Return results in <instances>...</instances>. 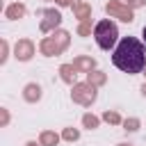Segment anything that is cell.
Returning a JSON list of instances; mask_svg holds the SVG:
<instances>
[{
    "label": "cell",
    "mask_w": 146,
    "mask_h": 146,
    "mask_svg": "<svg viewBox=\"0 0 146 146\" xmlns=\"http://www.w3.org/2000/svg\"><path fill=\"white\" fill-rule=\"evenodd\" d=\"M16 57L18 59H30L32 57V43L30 41H18L16 43Z\"/></svg>",
    "instance_id": "277c9868"
},
{
    "label": "cell",
    "mask_w": 146,
    "mask_h": 146,
    "mask_svg": "<svg viewBox=\"0 0 146 146\" xmlns=\"http://www.w3.org/2000/svg\"><path fill=\"white\" fill-rule=\"evenodd\" d=\"M94 87H87V84H80V87H75V91H73V98L78 100V103H91L94 100Z\"/></svg>",
    "instance_id": "3957f363"
},
{
    "label": "cell",
    "mask_w": 146,
    "mask_h": 146,
    "mask_svg": "<svg viewBox=\"0 0 146 146\" xmlns=\"http://www.w3.org/2000/svg\"><path fill=\"white\" fill-rule=\"evenodd\" d=\"M105 119H107V121H112V123H116V121H119V116H116V114H105Z\"/></svg>",
    "instance_id": "8fae6325"
},
{
    "label": "cell",
    "mask_w": 146,
    "mask_h": 146,
    "mask_svg": "<svg viewBox=\"0 0 146 146\" xmlns=\"http://www.w3.org/2000/svg\"><path fill=\"white\" fill-rule=\"evenodd\" d=\"M27 146H36V144H34V141H32V144H27Z\"/></svg>",
    "instance_id": "5bb4252c"
},
{
    "label": "cell",
    "mask_w": 146,
    "mask_h": 146,
    "mask_svg": "<svg viewBox=\"0 0 146 146\" xmlns=\"http://www.w3.org/2000/svg\"><path fill=\"white\" fill-rule=\"evenodd\" d=\"M107 11H110V14L121 16V21H125V23H128V21H132L130 11H128V9H123V7H121V5H116V2H110V5H107Z\"/></svg>",
    "instance_id": "5b68a950"
},
{
    "label": "cell",
    "mask_w": 146,
    "mask_h": 146,
    "mask_svg": "<svg viewBox=\"0 0 146 146\" xmlns=\"http://www.w3.org/2000/svg\"><path fill=\"white\" fill-rule=\"evenodd\" d=\"M64 137H66V139H75V137H78V132H75V130H66V132H64Z\"/></svg>",
    "instance_id": "30bf717a"
},
{
    "label": "cell",
    "mask_w": 146,
    "mask_h": 146,
    "mask_svg": "<svg viewBox=\"0 0 146 146\" xmlns=\"http://www.w3.org/2000/svg\"><path fill=\"white\" fill-rule=\"evenodd\" d=\"M94 39L98 43V48L103 50H112L116 46V39H119V27L114 21L105 18V21H98L94 25Z\"/></svg>",
    "instance_id": "7a4b0ae2"
},
{
    "label": "cell",
    "mask_w": 146,
    "mask_h": 146,
    "mask_svg": "<svg viewBox=\"0 0 146 146\" xmlns=\"http://www.w3.org/2000/svg\"><path fill=\"white\" fill-rule=\"evenodd\" d=\"M23 11H25L23 5H11L7 9V18H18V16H23Z\"/></svg>",
    "instance_id": "8992f818"
},
{
    "label": "cell",
    "mask_w": 146,
    "mask_h": 146,
    "mask_svg": "<svg viewBox=\"0 0 146 146\" xmlns=\"http://www.w3.org/2000/svg\"><path fill=\"white\" fill-rule=\"evenodd\" d=\"M112 64L119 71L130 73V75L141 73L146 68V48H144V43L135 36H123L114 48Z\"/></svg>",
    "instance_id": "6da1fadb"
},
{
    "label": "cell",
    "mask_w": 146,
    "mask_h": 146,
    "mask_svg": "<svg viewBox=\"0 0 146 146\" xmlns=\"http://www.w3.org/2000/svg\"><path fill=\"white\" fill-rule=\"evenodd\" d=\"M141 39H144V43H146V25H144V30H141Z\"/></svg>",
    "instance_id": "4fadbf2b"
},
{
    "label": "cell",
    "mask_w": 146,
    "mask_h": 146,
    "mask_svg": "<svg viewBox=\"0 0 146 146\" xmlns=\"http://www.w3.org/2000/svg\"><path fill=\"white\" fill-rule=\"evenodd\" d=\"M84 123H87V125H96V119H91V116H84Z\"/></svg>",
    "instance_id": "7c38bea8"
},
{
    "label": "cell",
    "mask_w": 146,
    "mask_h": 146,
    "mask_svg": "<svg viewBox=\"0 0 146 146\" xmlns=\"http://www.w3.org/2000/svg\"><path fill=\"white\" fill-rule=\"evenodd\" d=\"M144 94H146V84H144Z\"/></svg>",
    "instance_id": "9a60e30c"
},
{
    "label": "cell",
    "mask_w": 146,
    "mask_h": 146,
    "mask_svg": "<svg viewBox=\"0 0 146 146\" xmlns=\"http://www.w3.org/2000/svg\"><path fill=\"white\" fill-rule=\"evenodd\" d=\"M41 144H43V146H55V144H57V135L43 132V135H41Z\"/></svg>",
    "instance_id": "9c48e42d"
},
{
    "label": "cell",
    "mask_w": 146,
    "mask_h": 146,
    "mask_svg": "<svg viewBox=\"0 0 146 146\" xmlns=\"http://www.w3.org/2000/svg\"><path fill=\"white\" fill-rule=\"evenodd\" d=\"M46 16H48V21L41 25L43 30H50V25H57V23H59V14H55V11H46Z\"/></svg>",
    "instance_id": "52a82bcc"
},
{
    "label": "cell",
    "mask_w": 146,
    "mask_h": 146,
    "mask_svg": "<svg viewBox=\"0 0 146 146\" xmlns=\"http://www.w3.org/2000/svg\"><path fill=\"white\" fill-rule=\"evenodd\" d=\"M39 96H41V89H39L36 84H30V87L25 89V98H27V100H34V98H39Z\"/></svg>",
    "instance_id": "ba28073f"
}]
</instances>
